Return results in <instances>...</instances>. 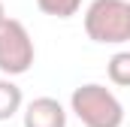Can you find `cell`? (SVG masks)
<instances>
[{
    "mask_svg": "<svg viewBox=\"0 0 130 127\" xmlns=\"http://www.w3.org/2000/svg\"><path fill=\"white\" fill-rule=\"evenodd\" d=\"M36 61V45L30 30L18 18H6L0 27V73L6 79L24 76Z\"/></svg>",
    "mask_w": 130,
    "mask_h": 127,
    "instance_id": "3",
    "label": "cell"
},
{
    "mask_svg": "<svg viewBox=\"0 0 130 127\" xmlns=\"http://www.w3.org/2000/svg\"><path fill=\"white\" fill-rule=\"evenodd\" d=\"M24 127H67V109L55 97H36L21 112Z\"/></svg>",
    "mask_w": 130,
    "mask_h": 127,
    "instance_id": "4",
    "label": "cell"
},
{
    "mask_svg": "<svg viewBox=\"0 0 130 127\" xmlns=\"http://www.w3.org/2000/svg\"><path fill=\"white\" fill-rule=\"evenodd\" d=\"M9 15H6V9H3V0H0V27H3V21H6Z\"/></svg>",
    "mask_w": 130,
    "mask_h": 127,
    "instance_id": "8",
    "label": "cell"
},
{
    "mask_svg": "<svg viewBox=\"0 0 130 127\" xmlns=\"http://www.w3.org/2000/svg\"><path fill=\"white\" fill-rule=\"evenodd\" d=\"M36 6H39L42 15H52V18H73V15H79L82 0H36Z\"/></svg>",
    "mask_w": 130,
    "mask_h": 127,
    "instance_id": "7",
    "label": "cell"
},
{
    "mask_svg": "<svg viewBox=\"0 0 130 127\" xmlns=\"http://www.w3.org/2000/svg\"><path fill=\"white\" fill-rule=\"evenodd\" d=\"M82 24L97 45H124L130 42V0H91Z\"/></svg>",
    "mask_w": 130,
    "mask_h": 127,
    "instance_id": "2",
    "label": "cell"
},
{
    "mask_svg": "<svg viewBox=\"0 0 130 127\" xmlns=\"http://www.w3.org/2000/svg\"><path fill=\"white\" fill-rule=\"evenodd\" d=\"M24 106V94L12 79H0V121H9L12 115H18Z\"/></svg>",
    "mask_w": 130,
    "mask_h": 127,
    "instance_id": "5",
    "label": "cell"
},
{
    "mask_svg": "<svg viewBox=\"0 0 130 127\" xmlns=\"http://www.w3.org/2000/svg\"><path fill=\"white\" fill-rule=\"evenodd\" d=\"M70 112L85 127H121L124 124V106L100 82H85L73 88L70 94Z\"/></svg>",
    "mask_w": 130,
    "mask_h": 127,
    "instance_id": "1",
    "label": "cell"
},
{
    "mask_svg": "<svg viewBox=\"0 0 130 127\" xmlns=\"http://www.w3.org/2000/svg\"><path fill=\"white\" fill-rule=\"evenodd\" d=\"M106 76H109L112 85L130 88V52H127V49H121V52H115V55L109 58V64H106Z\"/></svg>",
    "mask_w": 130,
    "mask_h": 127,
    "instance_id": "6",
    "label": "cell"
}]
</instances>
